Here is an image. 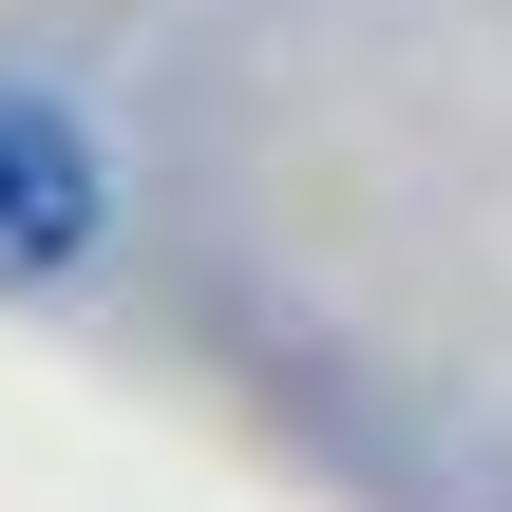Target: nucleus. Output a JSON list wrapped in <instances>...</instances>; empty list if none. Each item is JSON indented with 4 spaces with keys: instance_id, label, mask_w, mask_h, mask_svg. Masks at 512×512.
Returning <instances> with one entry per match:
<instances>
[{
    "instance_id": "nucleus-1",
    "label": "nucleus",
    "mask_w": 512,
    "mask_h": 512,
    "mask_svg": "<svg viewBox=\"0 0 512 512\" xmlns=\"http://www.w3.org/2000/svg\"><path fill=\"white\" fill-rule=\"evenodd\" d=\"M76 247H95V152H76V114L0 95V285H57Z\"/></svg>"
}]
</instances>
